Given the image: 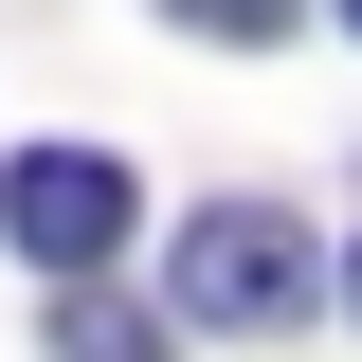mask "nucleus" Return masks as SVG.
<instances>
[{"instance_id": "nucleus-1", "label": "nucleus", "mask_w": 362, "mask_h": 362, "mask_svg": "<svg viewBox=\"0 0 362 362\" xmlns=\"http://www.w3.org/2000/svg\"><path fill=\"white\" fill-rule=\"evenodd\" d=\"M181 326H235V344H290V326L326 308V254L290 218H254V199H218V218H181V272H163Z\"/></svg>"}, {"instance_id": "nucleus-2", "label": "nucleus", "mask_w": 362, "mask_h": 362, "mask_svg": "<svg viewBox=\"0 0 362 362\" xmlns=\"http://www.w3.org/2000/svg\"><path fill=\"white\" fill-rule=\"evenodd\" d=\"M127 218H145V199H127V163H109V145H18V163H0V235H18L37 272H90Z\"/></svg>"}, {"instance_id": "nucleus-3", "label": "nucleus", "mask_w": 362, "mask_h": 362, "mask_svg": "<svg viewBox=\"0 0 362 362\" xmlns=\"http://www.w3.org/2000/svg\"><path fill=\"white\" fill-rule=\"evenodd\" d=\"M181 37H290V18H308V0H163Z\"/></svg>"}, {"instance_id": "nucleus-4", "label": "nucleus", "mask_w": 362, "mask_h": 362, "mask_svg": "<svg viewBox=\"0 0 362 362\" xmlns=\"http://www.w3.org/2000/svg\"><path fill=\"white\" fill-rule=\"evenodd\" d=\"M344 37H362V0H344Z\"/></svg>"}]
</instances>
